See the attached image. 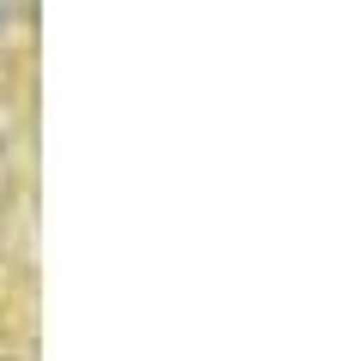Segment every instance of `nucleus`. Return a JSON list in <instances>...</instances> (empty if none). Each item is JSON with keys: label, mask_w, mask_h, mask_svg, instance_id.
Masks as SVG:
<instances>
[{"label": "nucleus", "mask_w": 343, "mask_h": 361, "mask_svg": "<svg viewBox=\"0 0 343 361\" xmlns=\"http://www.w3.org/2000/svg\"><path fill=\"white\" fill-rule=\"evenodd\" d=\"M6 13H13V6H6V0H0V30H6Z\"/></svg>", "instance_id": "obj_1"}]
</instances>
